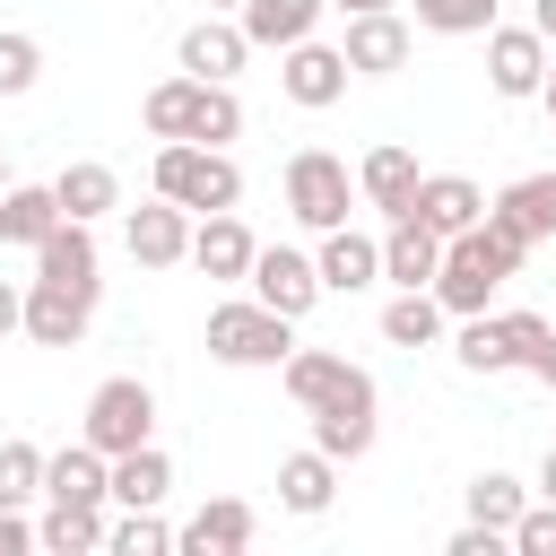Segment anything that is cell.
<instances>
[{
  "label": "cell",
  "instance_id": "cell-17",
  "mask_svg": "<svg viewBox=\"0 0 556 556\" xmlns=\"http://www.w3.org/2000/svg\"><path fill=\"white\" fill-rule=\"evenodd\" d=\"M400 217H417V226H434V235H460V226L486 217V191H478L469 174H417V191H408Z\"/></svg>",
  "mask_w": 556,
  "mask_h": 556
},
{
  "label": "cell",
  "instance_id": "cell-14",
  "mask_svg": "<svg viewBox=\"0 0 556 556\" xmlns=\"http://www.w3.org/2000/svg\"><path fill=\"white\" fill-rule=\"evenodd\" d=\"M243 61H252V35H243L235 17H217V9L191 17L182 43H174V70H191V78H235Z\"/></svg>",
  "mask_w": 556,
  "mask_h": 556
},
{
  "label": "cell",
  "instance_id": "cell-12",
  "mask_svg": "<svg viewBox=\"0 0 556 556\" xmlns=\"http://www.w3.org/2000/svg\"><path fill=\"white\" fill-rule=\"evenodd\" d=\"M408 17L400 9H365V17H348V35H339V52H348V78H400L408 70Z\"/></svg>",
  "mask_w": 556,
  "mask_h": 556
},
{
  "label": "cell",
  "instance_id": "cell-16",
  "mask_svg": "<svg viewBox=\"0 0 556 556\" xmlns=\"http://www.w3.org/2000/svg\"><path fill=\"white\" fill-rule=\"evenodd\" d=\"M261 539V513L243 504V495H208L182 530H174V547H191V556H243Z\"/></svg>",
  "mask_w": 556,
  "mask_h": 556
},
{
  "label": "cell",
  "instance_id": "cell-18",
  "mask_svg": "<svg viewBox=\"0 0 556 556\" xmlns=\"http://www.w3.org/2000/svg\"><path fill=\"white\" fill-rule=\"evenodd\" d=\"M252 226L235 217V208H217V217H191V269L200 278H217V287H235L243 269H252Z\"/></svg>",
  "mask_w": 556,
  "mask_h": 556
},
{
  "label": "cell",
  "instance_id": "cell-8",
  "mask_svg": "<svg viewBox=\"0 0 556 556\" xmlns=\"http://www.w3.org/2000/svg\"><path fill=\"white\" fill-rule=\"evenodd\" d=\"M278 96H287V104H304V113H330V104L348 96V52H339V43H321V35L287 43V52H278Z\"/></svg>",
  "mask_w": 556,
  "mask_h": 556
},
{
  "label": "cell",
  "instance_id": "cell-6",
  "mask_svg": "<svg viewBox=\"0 0 556 556\" xmlns=\"http://www.w3.org/2000/svg\"><path fill=\"white\" fill-rule=\"evenodd\" d=\"M374 408H382V400H374V374H356L348 391H330L321 408H304V417H313V452H330L339 469H348V460H365V452H374V434H382V417H374Z\"/></svg>",
  "mask_w": 556,
  "mask_h": 556
},
{
  "label": "cell",
  "instance_id": "cell-4",
  "mask_svg": "<svg viewBox=\"0 0 556 556\" xmlns=\"http://www.w3.org/2000/svg\"><path fill=\"white\" fill-rule=\"evenodd\" d=\"M278 182H287V217L313 226V235L356 217V174H348V156H330V148H295Z\"/></svg>",
  "mask_w": 556,
  "mask_h": 556
},
{
  "label": "cell",
  "instance_id": "cell-35",
  "mask_svg": "<svg viewBox=\"0 0 556 556\" xmlns=\"http://www.w3.org/2000/svg\"><path fill=\"white\" fill-rule=\"evenodd\" d=\"M0 504H17V513H26V504H43V452H35L26 434H9V443H0Z\"/></svg>",
  "mask_w": 556,
  "mask_h": 556
},
{
  "label": "cell",
  "instance_id": "cell-23",
  "mask_svg": "<svg viewBox=\"0 0 556 556\" xmlns=\"http://www.w3.org/2000/svg\"><path fill=\"white\" fill-rule=\"evenodd\" d=\"M330 495H339V460H330V452H313V443H304V452H287V460H278V504H287L295 521H321V513H330Z\"/></svg>",
  "mask_w": 556,
  "mask_h": 556
},
{
  "label": "cell",
  "instance_id": "cell-38",
  "mask_svg": "<svg viewBox=\"0 0 556 556\" xmlns=\"http://www.w3.org/2000/svg\"><path fill=\"white\" fill-rule=\"evenodd\" d=\"M504 547L513 556H556V504L539 495V504H521L513 513V530H504Z\"/></svg>",
  "mask_w": 556,
  "mask_h": 556
},
{
  "label": "cell",
  "instance_id": "cell-33",
  "mask_svg": "<svg viewBox=\"0 0 556 556\" xmlns=\"http://www.w3.org/2000/svg\"><path fill=\"white\" fill-rule=\"evenodd\" d=\"M104 556H174V521L156 504H122V521H104Z\"/></svg>",
  "mask_w": 556,
  "mask_h": 556
},
{
  "label": "cell",
  "instance_id": "cell-41",
  "mask_svg": "<svg viewBox=\"0 0 556 556\" xmlns=\"http://www.w3.org/2000/svg\"><path fill=\"white\" fill-rule=\"evenodd\" d=\"M26 547H35V521L17 504H0V556H26Z\"/></svg>",
  "mask_w": 556,
  "mask_h": 556
},
{
  "label": "cell",
  "instance_id": "cell-22",
  "mask_svg": "<svg viewBox=\"0 0 556 556\" xmlns=\"http://www.w3.org/2000/svg\"><path fill=\"white\" fill-rule=\"evenodd\" d=\"M356 374H365V365H348L339 348H287V356H278V382H287V400H295V408H321V400H330V391H348Z\"/></svg>",
  "mask_w": 556,
  "mask_h": 556
},
{
  "label": "cell",
  "instance_id": "cell-43",
  "mask_svg": "<svg viewBox=\"0 0 556 556\" xmlns=\"http://www.w3.org/2000/svg\"><path fill=\"white\" fill-rule=\"evenodd\" d=\"M530 26H539V35L556 43V0H530Z\"/></svg>",
  "mask_w": 556,
  "mask_h": 556
},
{
  "label": "cell",
  "instance_id": "cell-2",
  "mask_svg": "<svg viewBox=\"0 0 556 556\" xmlns=\"http://www.w3.org/2000/svg\"><path fill=\"white\" fill-rule=\"evenodd\" d=\"M148 191L191 208V217H217L243 200V165L226 148H200V139H156V165H148Z\"/></svg>",
  "mask_w": 556,
  "mask_h": 556
},
{
  "label": "cell",
  "instance_id": "cell-34",
  "mask_svg": "<svg viewBox=\"0 0 556 556\" xmlns=\"http://www.w3.org/2000/svg\"><path fill=\"white\" fill-rule=\"evenodd\" d=\"M530 504V486L513 478V469H478L469 478V521H486V530H513V513Z\"/></svg>",
  "mask_w": 556,
  "mask_h": 556
},
{
  "label": "cell",
  "instance_id": "cell-39",
  "mask_svg": "<svg viewBox=\"0 0 556 556\" xmlns=\"http://www.w3.org/2000/svg\"><path fill=\"white\" fill-rule=\"evenodd\" d=\"M504 330H513V356H521V365L556 339V330H547V313H530V304H513V313H504Z\"/></svg>",
  "mask_w": 556,
  "mask_h": 556
},
{
  "label": "cell",
  "instance_id": "cell-3",
  "mask_svg": "<svg viewBox=\"0 0 556 556\" xmlns=\"http://www.w3.org/2000/svg\"><path fill=\"white\" fill-rule=\"evenodd\" d=\"M287 348H295V321L269 313L261 295H226V304H208V356H217V365H235V374H269Z\"/></svg>",
  "mask_w": 556,
  "mask_h": 556
},
{
  "label": "cell",
  "instance_id": "cell-11",
  "mask_svg": "<svg viewBox=\"0 0 556 556\" xmlns=\"http://www.w3.org/2000/svg\"><path fill=\"white\" fill-rule=\"evenodd\" d=\"M35 278H52V287H70V295H104V252H96V226L87 217H61L43 243H35Z\"/></svg>",
  "mask_w": 556,
  "mask_h": 556
},
{
  "label": "cell",
  "instance_id": "cell-46",
  "mask_svg": "<svg viewBox=\"0 0 556 556\" xmlns=\"http://www.w3.org/2000/svg\"><path fill=\"white\" fill-rule=\"evenodd\" d=\"M339 17H365V9H400V0H330Z\"/></svg>",
  "mask_w": 556,
  "mask_h": 556
},
{
  "label": "cell",
  "instance_id": "cell-9",
  "mask_svg": "<svg viewBox=\"0 0 556 556\" xmlns=\"http://www.w3.org/2000/svg\"><path fill=\"white\" fill-rule=\"evenodd\" d=\"M539 78H547V35L539 26H486V87L504 96V104H530L539 96Z\"/></svg>",
  "mask_w": 556,
  "mask_h": 556
},
{
  "label": "cell",
  "instance_id": "cell-10",
  "mask_svg": "<svg viewBox=\"0 0 556 556\" xmlns=\"http://www.w3.org/2000/svg\"><path fill=\"white\" fill-rule=\"evenodd\" d=\"M122 252L139 261V269H174V261H191V208H174V200H139V208H122Z\"/></svg>",
  "mask_w": 556,
  "mask_h": 556
},
{
  "label": "cell",
  "instance_id": "cell-7",
  "mask_svg": "<svg viewBox=\"0 0 556 556\" xmlns=\"http://www.w3.org/2000/svg\"><path fill=\"white\" fill-rule=\"evenodd\" d=\"M243 287H252L269 313H287V321H304V313L321 304V269H313V252H295V243H261L252 269H243Z\"/></svg>",
  "mask_w": 556,
  "mask_h": 556
},
{
  "label": "cell",
  "instance_id": "cell-24",
  "mask_svg": "<svg viewBox=\"0 0 556 556\" xmlns=\"http://www.w3.org/2000/svg\"><path fill=\"white\" fill-rule=\"evenodd\" d=\"M408 191H417V156H408L400 139L365 148V165H356V200H365V208H382V217H400V208H408Z\"/></svg>",
  "mask_w": 556,
  "mask_h": 556
},
{
  "label": "cell",
  "instance_id": "cell-25",
  "mask_svg": "<svg viewBox=\"0 0 556 556\" xmlns=\"http://www.w3.org/2000/svg\"><path fill=\"white\" fill-rule=\"evenodd\" d=\"M52 200H61V217H87V226H96V217L122 208V174H113L104 156H78V165L52 174Z\"/></svg>",
  "mask_w": 556,
  "mask_h": 556
},
{
  "label": "cell",
  "instance_id": "cell-47",
  "mask_svg": "<svg viewBox=\"0 0 556 556\" xmlns=\"http://www.w3.org/2000/svg\"><path fill=\"white\" fill-rule=\"evenodd\" d=\"M208 9H217V17H235V9H243V0H208Z\"/></svg>",
  "mask_w": 556,
  "mask_h": 556
},
{
  "label": "cell",
  "instance_id": "cell-42",
  "mask_svg": "<svg viewBox=\"0 0 556 556\" xmlns=\"http://www.w3.org/2000/svg\"><path fill=\"white\" fill-rule=\"evenodd\" d=\"M17 321H26V287L0 278V339H17Z\"/></svg>",
  "mask_w": 556,
  "mask_h": 556
},
{
  "label": "cell",
  "instance_id": "cell-13",
  "mask_svg": "<svg viewBox=\"0 0 556 556\" xmlns=\"http://www.w3.org/2000/svg\"><path fill=\"white\" fill-rule=\"evenodd\" d=\"M313 269H321V295H365V287H382V235L321 226V252H313Z\"/></svg>",
  "mask_w": 556,
  "mask_h": 556
},
{
  "label": "cell",
  "instance_id": "cell-5",
  "mask_svg": "<svg viewBox=\"0 0 556 556\" xmlns=\"http://www.w3.org/2000/svg\"><path fill=\"white\" fill-rule=\"evenodd\" d=\"M78 434L113 460V452H139V443H156V391L139 382V374H113V382H96L87 391V417H78Z\"/></svg>",
  "mask_w": 556,
  "mask_h": 556
},
{
  "label": "cell",
  "instance_id": "cell-45",
  "mask_svg": "<svg viewBox=\"0 0 556 556\" xmlns=\"http://www.w3.org/2000/svg\"><path fill=\"white\" fill-rule=\"evenodd\" d=\"M539 495L556 504V443H547V460H539Z\"/></svg>",
  "mask_w": 556,
  "mask_h": 556
},
{
  "label": "cell",
  "instance_id": "cell-44",
  "mask_svg": "<svg viewBox=\"0 0 556 556\" xmlns=\"http://www.w3.org/2000/svg\"><path fill=\"white\" fill-rule=\"evenodd\" d=\"M539 104H547V122H556V43H547V78H539Z\"/></svg>",
  "mask_w": 556,
  "mask_h": 556
},
{
  "label": "cell",
  "instance_id": "cell-27",
  "mask_svg": "<svg viewBox=\"0 0 556 556\" xmlns=\"http://www.w3.org/2000/svg\"><path fill=\"white\" fill-rule=\"evenodd\" d=\"M52 226H61L52 182H9V191H0V252H35Z\"/></svg>",
  "mask_w": 556,
  "mask_h": 556
},
{
  "label": "cell",
  "instance_id": "cell-20",
  "mask_svg": "<svg viewBox=\"0 0 556 556\" xmlns=\"http://www.w3.org/2000/svg\"><path fill=\"white\" fill-rule=\"evenodd\" d=\"M486 217H495L504 235H521V243H547V235H556V174H513V182L486 200Z\"/></svg>",
  "mask_w": 556,
  "mask_h": 556
},
{
  "label": "cell",
  "instance_id": "cell-29",
  "mask_svg": "<svg viewBox=\"0 0 556 556\" xmlns=\"http://www.w3.org/2000/svg\"><path fill=\"white\" fill-rule=\"evenodd\" d=\"M200 87H208V78H191V70L156 78V87L139 96V122H148V139H191V122H200Z\"/></svg>",
  "mask_w": 556,
  "mask_h": 556
},
{
  "label": "cell",
  "instance_id": "cell-31",
  "mask_svg": "<svg viewBox=\"0 0 556 556\" xmlns=\"http://www.w3.org/2000/svg\"><path fill=\"white\" fill-rule=\"evenodd\" d=\"M35 547H52V556H96V547H104V504H43Z\"/></svg>",
  "mask_w": 556,
  "mask_h": 556
},
{
  "label": "cell",
  "instance_id": "cell-48",
  "mask_svg": "<svg viewBox=\"0 0 556 556\" xmlns=\"http://www.w3.org/2000/svg\"><path fill=\"white\" fill-rule=\"evenodd\" d=\"M0 191H9V156H0Z\"/></svg>",
  "mask_w": 556,
  "mask_h": 556
},
{
  "label": "cell",
  "instance_id": "cell-32",
  "mask_svg": "<svg viewBox=\"0 0 556 556\" xmlns=\"http://www.w3.org/2000/svg\"><path fill=\"white\" fill-rule=\"evenodd\" d=\"M165 486H174V460H165L156 443L113 452V504H165Z\"/></svg>",
  "mask_w": 556,
  "mask_h": 556
},
{
  "label": "cell",
  "instance_id": "cell-30",
  "mask_svg": "<svg viewBox=\"0 0 556 556\" xmlns=\"http://www.w3.org/2000/svg\"><path fill=\"white\" fill-rule=\"evenodd\" d=\"M443 321H452V313L434 304V287H400V295L382 304V339H391V348H434Z\"/></svg>",
  "mask_w": 556,
  "mask_h": 556
},
{
  "label": "cell",
  "instance_id": "cell-19",
  "mask_svg": "<svg viewBox=\"0 0 556 556\" xmlns=\"http://www.w3.org/2000/svg\"><path fill=\"white\" fill-rule=\"evenodd\" d=\"M87 321H96L87 295H70V287H52V278H26V321H17V330H26L35 348H78Z\"/></svg>",
  "mask_w": 556,
  "mask_h": 556
},
{
  "label": "cell",
  "instance_id": "cell-37",
  "mask_svg": "<svg viewBox=\"0 0 556 556\" xmlns=\"http://www.w3.org/2000/svg\"><path fill=\"white\" fill-rule=\"evenodd\" d=\"M43 78V43L26 26H0V96H26Z\"/></svg>",
  "mask_w": 556,
  "mask_h": 556
},
{
  "label": "cell",
  "instance_id": "cell-36",
  "mask_svg": "<svg viewBox=\"0 0 556 556\" xmlns=\"http://www.w3.org/2000/svg\"><path fill=\"white\" fill-rule=\"evenodd\" d=\"M426 35H486L495 26V0H400Z\"/></svg>",
  "mask_w": 556,
  "mask_h": 556
},
{
  "label": "cell",
  "instance_id": "cell-26",
  "mask_svg": "<svg viewBox=\"0 0 556 556\" xmlns=\"http://www.w3.org/2000/svg\"><path fill=\"white\" fill-rule=\"evenodd\" d=\"M434 261H443V235L417 226V217H391L382 226V278L391 287H434Z\"/></svg>",
  "mask_w": 556,
  "mask_h": 556
},
{
  "label": "cell",
  "instance_id": "cell-21",
  "mask_svg": "<svg viewBox=\"0 0 556 556\" xmlns=\"http://www.w3.org/2000/svg\"><path fill=\"white\" fill-rule=\"evenodd\" d=\"M321 17H330V0H243V9H235V26L252 35V52H287V43H304Z\"/></svg>",
  "mask_w": 556,
  "mask_h": 556
},
{
  "label": "cell",
  "instance_id": "cell-40",
  "mask_svg": "<svg viewBox=\"0 0 556 556\" xmlns=\"http://www.w3.org/2000/svg\"><path fill=\"white\" fill-rule=\"evenodd\" d=\"M443 556H504V530H486V521H460Z\"/></svg>",
  "mask_w": 556,
  "mask_h": 556
},
{
  "label": "cell",
  "instance_id": "cell-15",
  "mask_svg": "<svg viewBox=\"0 0 556 556\" xmlns=\"http://www.w3.org/2000/svg\"><path fill=\"white\" fill-rule=\"evenodd\" d=\"M43 504H113V460L78 434L61 452H43Z\"/></svg>",
  "mask_w": 556,
  "mask_h": 556
},
{
  "label": "cell",
  "instance_id": "cell-28",
  "mask_svg": "<svg viewBox=\"0 0 556 556\" xmlns=\"http://www.w3.org/2000/svg\"><path fill=\"white\" fill-rule=\"evenodd\" d=\"M452 365H460V374H521L504 313H460V330H452Z\"/></svg>",
  "mask_w": 556,
  "mask_h": 556
},
{
  "label": "cell",
  "instance_id": "cell-1",
  "mask_svg": "<svg viewBox=\"0 0 556 556\" xmlns=\"http://www.w3.org/2000/svg\"><path fill=\"white\" fill-rule=\"evenodd\" d=\"M521 261H530V243H521V235H504L495 217H478V226L443 235L434 304H443L452 321H460V313H486V304H495V287H504V278H521Z\"/></svg>",
  "mask_w": 556,
  "mask_h": 556
}]
</instances>
